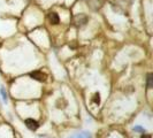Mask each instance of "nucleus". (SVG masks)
<instances>
[{
    "instance_id": "f257e3e1",
    "label": "nucleus",
    "mask_w": 153,
    "mask_h": 138,
    "mask_svg": "<svg viewBox=\"0 0 153 138\" xmlns=\"http://www.w3.org/2000/svg\"><path fill=\"white\" fill-rule=\"evenodd\" d=\"M25 124H27V127H28L30 130H36L39 127L38 122H37L36 120H33V119H27V120H25Z\"/></svg>"
},
{
    "instance_id": "f03ea898",
    "label": "nucleus",
    "mask_w": 153,
    "mask_h": 138,
    "mask_svg": "<svg viewBox=\"0 0 153 138\" xmlns=\"http://www.w3.org/2000/svg\"><path fill=\"white\" fill-rule=\"evenodd\" d=\"M69 138H92V136L89 131H81V132L71 135Z\"/></svg>"
},
{
    "instance_id": "7ed1b4c3",
    "label": "nucleus",
    "mask_w": 153,
    "mask_h": 138,
    "mask_svg": "<svg viewBox=\"0 0 153 138\" xmlns=\"http://www.w3.org/2000/svg\"><path fill=\"white\" fill-rule=\"evenodd\" d=\"M31 77H33L35 79H38V81H44L46 78V75L43 74L42 71H33V73H31Z\"/></svg>"
},
{
    "instance_id": "20e7f679",
    "label": "nucleus",
    "mask_w": 153,
    "mask_h": 138,
    "mask_svg": "<svg viewBox=\"0 0 153 138\" xmlns=\"http://www.w3.org/2000/svg\"><path fill=\"white\" fill-rule=\"evenodd\" d=\"M48 19H50V22L52 23V24L59 23V16H58L56 13H51V14L48 15Z\"/></svg>"
},
{
    "instance_id": "39448f33",
    "label": "nucleus",
    "mask_w": 153,
    "mask_h": 138,
    "mask_svg": "<svg viewBox=\"0 0 153 138\" xmlns=\"http://www.w3.org/2000/svg\"><path fill=\"white\" fill-rule=\"evenodd\" d=\"M93 102L94 104H99L100 102V94L99 93H94V96H93Z\"/></svg>"
},
{
    "instance_id": "423d86ee",
    "label": "nucleus",
    "mask_w": 153,
    "mask_h": 138,
    "mask_svg": "<svg viewBox=\"0 0 153 138\" xmlns=\"http://www.w3.org/2000/svg\"><path fill=\"white\" fill-rule=\"evenodd\" d=\"M0 92H1V96H2L4 101H7V92L5 91V89H4V88H1V89H0Z\"/></svg>"
},
{
    "instance_id": "0eeeda50",
    "label": "nucleus",
    "mask_w": 153,
    "mask_h": 138,
    "mask_svg": "<svg viewBox=\"0 0 153 138\" xmlns=\"http://www.w3.org/2000/svg\"><path fill=\"white\" fill-rule=\"evenodd\" d=\"M147 88L149 89L152 88V75L151 74H149V76H147Z\"/></svg>"
},
{
    "instance_id": "6e6552de",
    "label": "nucleus",
    "mask_w": 153,
    "mask_h": 138,
    "mask_svg": "<svg viewBox=\"0 0 153 138\" xmlns=\"http://www.w3.org/2000/svg\"><path fill=\"white\" fill-rule=\"evenodd\" d=\"M134 130L135 131H143V132H144V129H143L142 127H135V128H134Z\"/></svg>"
},
{
    "instance_id": "1a4fd4ad",
    "label": "nucleus",
    "mask_w": 153,
    "mask_h": 138,
    "mask_svg": "<svg viewBox=\"0 0 153 138\" xmlns=\"http://www.w3.org/2000/svg\"><path fill=\"white\" fill-rule=\"evenodd\" d=\"M140 138H151V136H150V135H147V134H144Z\"/></svg>"
}]
</instances>
